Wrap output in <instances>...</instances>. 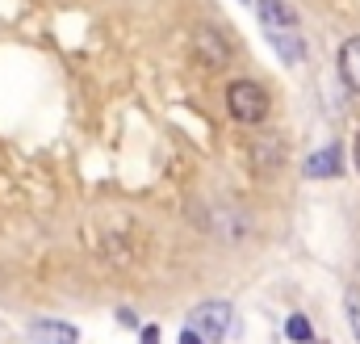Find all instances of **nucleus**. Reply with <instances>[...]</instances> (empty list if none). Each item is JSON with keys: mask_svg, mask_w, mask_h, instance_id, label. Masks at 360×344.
<instances>
[{"mask_svg": "<svg viewBox=\"0 0 360 344\" xmlns=\"http://www.w3.org/2000/svg\"><path fill=\"white\" fill-rule=\"evenodd\" d=\"M269 105H272L269 88L260 85V80H231L226 85V109L243 126H260L269 118Z\"/></svg>", "mask_w": 360, "mask_h": 344, "instance_id": "1", "label": "nucleus"}, {"mask_svg": "<svg viewBox=\"0 0 360 344\" xmlns=\"http://www.w3.org/2000/svg\"><path fill=\"white\" fill-rule=\"evenodd\" d=\"M193 55H197L201 68L218 72V68L231 63V42H226L214 25H197V30H193Z\"/></svg>", "mask_w": 360, "mask_h": 344, "instance_id": "2", "label": "nucleus"}, {"mask_svg": "<svg viewBox=\"0 0 360 344\" xmlns=\"http://www.w3.org/2000/svg\"><path fill=\"white\" fill-rule=\"evenodd\" d=\"M231 328V302H201L193 311V332L205 340H222Z\"/></svg>", "mask_w": 360, "mask_h": 344, "instance_id": "3", "label": "nucleus"}, {"mask_svg": "<svg viewBox=\"0 0 360 344\" xmlns=\"http://www.w3.org/2000/svg\"><path fill=\"white\" fill-rule=\"evenodd\" d=\"M210 231H214L218 240H226V244H239V240L252 231V223H248L239 210H231V206H214V214H210Z\"/></svg>", "mask_w": 360, "mask_h": 344, "instance_id": "4", "label": "nucleus"}, {"mask_svg": "<svg viewBox=\"0 0 360 344\" xmlns=\"http://www.w3.org/2000/svg\"><path fill=\"white\" fill-rule=\"evenodd\" d=\"M256 13H260V25L269 30V38L272 34H293V30H297V13H293L285 0H260Z\"/></svg>", "mask_w": 360, "mask_h": 344, "instance_id": "5", "label": "nucleus"}, {"mask_svg": "<svg viewBox=\"0 0 360 344\" xmlns=\"http://www.w3.org/2000/svg\"><path fill=\"white\" fill-rule=\"evenodd\" d=\"M340 80H344V88H352L360 97V34L340 47Z\"/></svg>", "mask_w": 360, "mask_h": 344, "instance_id": "6", "label": "nucleus"}, {"mask_svg": "<svg viewBox=\"0 0 360 344\" xmlns=\"http://www.w3.org/2000/svg\"><path fill=\"white\" fill-rule=\"evenodd\" d=\"M80 332L72 324H59V319H46V324H34V344H76Z\"/></svg>", "mask_w": 360, "mask_h": 344, "instance_id": "7", "label": "nucleus"}, {"mask_svg": "<svg viewBox=\"0 0 360 344\" xmlns=\"http://www.w3.org/2000/svg\"><path fill=\"white\" fill-rule=\"evenodd\" d=\"M285 160V147H281V139L276 135H264V139H256V164L260 168H269V164H281Z\"/></svg>", "mask_w": 360, "mask_h": 344, "instance_id": "8", "label": "nucleus"}, {"mask_svg": "<svg viewBox=\"0 0 360 344\" xmlns=\"http://www.w3.org/2000/svg\"><path fill=\"white\" fill-rule=\"evenodd\" d=\"M272 47H276V55L285 63H302V38H297V30L293 34H272Z\"/></svg>", "mask_w": 360, "mask_h": 344, "instance_id": "9", "label": "nucleus"}, {"mask_svg": "<svg viewBox=\"0 0 360 344\" xmlns=\"http://www.w3.org/2000/svg\"><path fill=\"white\" fill-rule=\"evenodd\" d=\"M310 176H335V147H327V152H319V156H310V164H306Z\"/></svg>", "mask_w": 360, "mask_h": 344, "instance_id": "10", "label": "nucleus"}, {"mask_svg": "<svg viewBox=\"0 0 360 344\" xmlns=\"http://www.w3.org/2000/svg\"><path fill=\"white\" fill-rule=\"evenodd\" d=\"M285 332H289V340H293V344H310V340H314V328L306 324V315H289Z\"/></svg>", "mask_w": 360, "mask_h": 344, "instance_id": "11", "label": "nucleus"}, {"mask_svg": "<svg viewBox=\"0 0 360 344\" xmlns=\"http://www.w3.org/2000/svg\"><path fill=\"white\" fill-rule=\"evenodd\" d=\"M348 324H352V332H356V340H360V298L356 294L348 298Z\"/></svg>", "mask_w": 360, "mask_h": 344, "instance_id": "12", "label": "nucleus"}, {"mask_svg": "<svg viewBox=\"0 0 360 344\" xmlns=\"http://www.w3.org/2000/svg\"><path fill=\"white\" fill-rule=\"evenodd\" d=\"M180 344H205V336H197V332H193V328H188V332H184V336H180Z\"/></svg>", "mask_w": 360, "mask_h": 344, "instance_id": "13", "label": "nucleus"}, {"mask_svg": "<svg viewBox=\"0 0 360 344\" xmlns=\"http://www.w3.org/2000/svg\"><path fill=\"white\" fill-rule=\"evenodd\" d=\"M143 344H160V328H147L143 332Z\"/></svg>", "mask_w": 360, "mask_h": 344, "instance_id": "14", "label": "nucleus"}, {"mask_svg": "<svg viewBox=\"0 0 360 344\" xmlns=\"http://www.w3.org/2000/svg\"><path fill=\"white\" fill-rule=\"evenodd\" d=\"M352 164H356V172H360V135H356V143H352Z\"/></svg>", "mask_w": 360, "mask_h": 344, "instance_id": "15", "label": "nucleus"}]
</instances>
